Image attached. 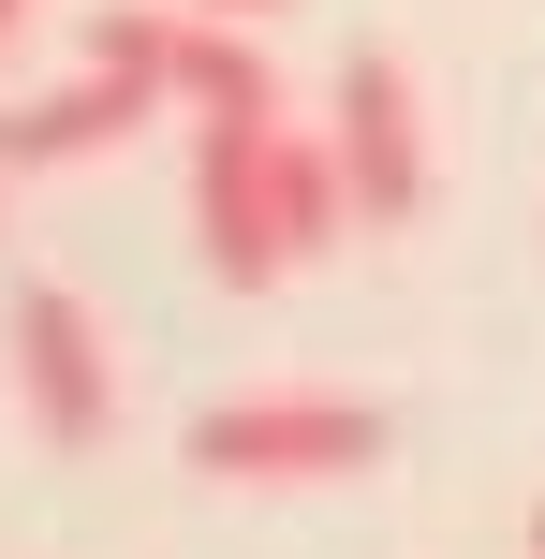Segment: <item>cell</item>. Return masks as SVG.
<instances>
[{
    "label": "cell",
    "instance_id": "cell-1",
    "mask_svg": "<svg viewBox=\"0 0 545 559\" xmlns=\"http://www.w3.org/2000/svg\"><path fill=\"white\" fill-rule=\"evenodd\" d=\"M192 472L206 486H354V472H383V413L324 397V383H265V397L192 413Z\"/></svg>",
    "mask_w": 545,
    "mask_h": 559
},
{
    "label": "cell",
    "instance_id": "cell-2",
    "mask_svg": "<svg viewBox=\"0 0 545 559\" xmlns=\"http://www.w3.org/2000/svg\"><path fill=\"white\" fill-rule=\"evenodd\" d=\"M192 251H206L222 295H265V280L310 265L295 192H281V118H222V133H192Z\"/></svg>",
    "mask_w": 545,
    "mask_h": 559
},
{
    "label": "cell",
    "instance_id": "cell-3",
    "mask_svg": "<svg viewBox=\"0 0 545 559\" xmlns=\"http://www.w3.org/2000/svg\"><path fill=\"white\" fill-rule=\"evenodd\" d=\"M0 338H15V413H29V442H59V456L118 442V338H104V309H88L74 280H29V295L0 309Z\"/></svg>",
    "mask_w": 545,
    "mask_h": 559
},
{
    "label": "cell",
    "instance_id": "cell-4",
    "mask_svg": "<svg viewBox=\"0 0 545 559\" xmlns=\"http://www.w3.org/2000/svg\"><path fill=\"white\" fill-rule=\"evenodd\" d=\"M324 133H340L354 222L399 236L413 206H428V88H413V59H399V45H354V59H340V104H324Z\"/></svg>",
    "mask_w": 545,
    "mask_h": 559
},
{
    "label": "cell",
    "instance_id": "cell-5",
    "mask_svg": "<svg viewBox=\"0 0 545 559\" xmlns=\"http://www.w3.org/2000/svg\"><path fill=\"white\" fill-rule=\"evenodd\" d=\"M147 118H177L147 74H104L88 59L74 88H29V104H0V177H59V163H104V147H133Z\"/></svg>",
    "mask_w": 545,
    "mask_h": 559
},
{
    "label": "cell",
    "instance_id": "cell-6",
    "mask_svg": "<svg viewBox=\"0 0 545 559\" xmlns=\"http://www.w3.org/2000/svg\"><path fill=\"white\" fill-rule=\"evenodd\" d=\"M177 118H192V133L281 118V74H265V29L251 15H192V29H177Z\"/></svg>",
    "mask_w": 545,
    "mask_h": 559
},
{
    "label": "cell",
    "instance_id": "cell-7",
    "mask_svg": "<svg viewBox=\"0 0 545 559\" xmlns=\"http://www.w3.org/2000/svg\"><path fill=\"white\" fill-rule=\"evenodd\" d=\"M177 29H192V0H104V15H88V59H104V74H147L177 104Z\"/></svg>",
    "mask_w": 545,
    "mask_h": 559
},
{
    "label": "cell",
    "instance_id": "cell-8",
    "mask_svg": "<svg viewBox=\"0 0 545 559\" xmlns=\"http://www.w3.org/2000/svg\"><path fill=\"white\" fill-rule=\"evenodd\" d=\"M29 15H45V0H0V74H15V45H29Z\"/></svg>",
    "mask_w": 545,
    "mask_h": 559
},
{
    "label": "cell",
    "instance_id": "cell-9",
    "mask_svg": "<svg viewBox=\"0 0 545 559\" xmlns=\"http://www.w3.org/2000/svg\"><path fill=\"white\" fill-rule=\"evenodd\" d=\"M192 15H251V29H281V15H295V0H192Z\"/></svg>",
    "mask_w": 545,
    "mask_h": 559
},
{
    "label": "cell",
    "instance_id": "cell-10",
    "mask_svg": "<svg viewBox=\"0 0 545 559\" xmlns=\"http://www.w3.org/2000/svg\"><path fill=\"white\" fill-rule=\"evenodd\" d=\"M531 559H545V515H531Z\"/></svg>",
    "mask_w": 545,
    "mask_h": 559
},
{
    "label": "cell",
    "instance_id": "cell-11",
    "mask_svg": "<svg viewBox=\"0 0 545 559\" xmlns=\"http://www.w3.org/2000/svg\"><path fill=\"white\" fill-rule=\"evenodd\" d=\"M0 192H15V177H0Z\"/></svg>",
    "mask_w": 545,
    "mask_h": 559
}]
</instances>
